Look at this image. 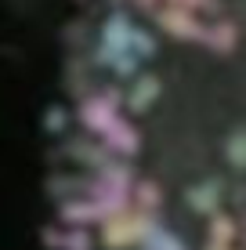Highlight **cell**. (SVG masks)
Instances as JSON below:
<instances>
[{
	"label": "cell",
	"mask_w": 246,
	"mask_h": 250,
	"mask_svg": "<svg viewBox=\"0 0 246 250\" xmlns=\"http://www.w3.org/2000/svg\"><path fill=\"white\" fill-rule=\"evenodd\" d=\"M55 192L62 250H246V0H91Z\"/></svg>",
	"instance_id": "cell-1"
}]
</instances>
